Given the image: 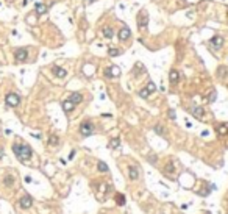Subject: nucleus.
<instances>
[{"label": "nucleus", "instance_id": "nucleus-31", "mask_svg": "<svg viewBox=\"0 0 228 214\" xmlns=\"http://www.w3.org/2000/svg\"><path fill=\"white\" fill-rule=\"evenodd\" d=\"M3 155H5V152H3V149H0V158H2Z\"/></svg>", "mask_w": 228, "mask_h": 214}, {"label": "nucleus", "instance_id": "nucleus-2", "mask_svg": "<svg viewBox=\"0 0 228 214\" xmlns=\"http://www.w3.org/2000/svg\"><path fill=\"white\" fill-rule=\"evenodd\" d=\"M80 133L85 136V137H88V136H91L92 133H94V125L89 120H86V122H83L81 125H80Z\"/></svg>", "mask_w": 228, "mask_h": 214}, {"label": "nucleus", "instance_id": "nucleus-9", "mask_svg": "<svg viewBox=\"0 0 228 214\" xmlns=\"http://www.w3.org/2000/svg\"><path fill=\"white\" fill-rule=\"evenodd\" d=\"M130 34H131V31H130L128 27H122L120 31L117 33V38H119L120 41H127V39L130 38Z\"/></svg>", "mask_w": 228, "mask_h": 214}, {"label": "nucleus", "instance_id": "nucleus-11", "mask_svg": "<svg viewBox=\"0 0 228 214\" xmlns=\"http://www.w3.org/2000/svg\"><path fill=\"white\" fill-rule=\"evenodd\" d=\"M209 44H211L212 47H217V49H219V47H222V45H224V38H222V36H219V34H217V36L211 38Z\"/></svg>", "mask_w": 228, "mask_h": 214}, {"label": "nucleus", "instance_id": "nucleus-5", "mask_svg": "<svg viewBox=\"0 0 228 214\" xmlns=\"http://www.w3.org/2000/svg\"><path fill=\"white\" fill-rule=\"evenodd\" d=\"M147 22H149V16H147V11H141L137 14V27L139 30H144L147 27Z\"/></svg>", "mask_w": 228, "mask_h": 214}, {"label": "nucleus", "instance_id": "nucleus-18", "mask_svg": "<svg viewBox=\"0 0 228 214\" xmlns=\"http://www.w3.org/2000/svg\"><path fill=\"white\" fill-rule=\"evenodd\" d=\"M102 33H103V36H105L106 39H111L114 36V31H113L111 27H105V28L102 30Z\"/></svg>", "mask_w": 228, "mask_h": 214}, {"label": "nucleus", "instance_id": "nucleus-7", "mask_svg": "<svg viewBox=\"0 0 228 214\" xmlns=\"http://www.w3.org/2000/svg\"><path fill=\"white\" fill-rule=\"evenodd\" d=\"M14 56L19 63H24V61H27V58H28V50L27 49H17L14 52Z\"/></svg>", "mask_w": 228, "mask_h": 214}, {"label": "nucleus", "instance_id": "nucleus-29", "mask_svg": "<svg viewBox=\"0 0 228 214\" xmlns=\"http://www.w3.org/2000/svg\"><path fill=\"white\" fill-rule=\"evenodd\" d=\"M169 117L172 120H175V111H174V109H169Z\"/></svg>", "mask_w": 228, "mask_h": 214}, {"label": "nucleus", "instance_id": "nucleus-4", "mask_svg": "<svg viewBox=\"0 0 228 214\" xmlns=\"http://www.w3.org/2000/svg\"><path fill=\"white\" fill-rule=\"evenodd\" d=\"M155 89H156L155 83H153V81H149V83H147V86L144 88V89H141V91H139V97H142V99H147L149 95H150L152 92L155 91Z\"/></svg>", "mask_w": 228, "mask_h": 214}, {"label": "nucleus", "instance_id": "nucleus-16", "mask_svg": "<svg viewBox=\"0 0 228 214\" xmlns=\"http://www.w3.org/2000/svg\"><path fill=\"white\" fill-rule=\"evenodd\" d=\"M216 132L220 134V136H224L228 133V123H219V125L216 127Z\"/></svg>", "mask_w": 228, "mask_h": 214}, {"label": "nucleus", "instance_id": "nucleus-21", "mask_svg": "<svg viewBox=\"0 0 228 214\" xmlns=\"http://www.w3.org/2000/svg\"><path fill=\"white\" fill-rule=\"evenodd\" d=\"M108 55H109V56H117V55H120V50L116 49V47H109V49H108Z\"/></svg>", "mask_w": 228, "mask_h": 214}, {"label": "nucleus", "instance_id": "nucleus-1", "mask_svg": "<svg viewBox=\"0 0 228 214\" xmlns=\"http://www.w3.org/2000/svg\"><path fill=\"white\" fill-rule=\"evenodd\" d=\"M13 152H14V155L20 161H28L33 155L30 146H27V144H14L13 146Z\"/></svg>", "mask_w": 228, "mask_h": 214}, {"label": "nucleus", "instance_id": "nucleus-15", "mask_svg": "<svg viewBox=\"0 0 228 214\" xmlns=\"http://www.w3.org/2000/svg\"><path fill=\"white\" fill-rule=\"evenodd\" d=\"M169 80H170V83H178V80H180V72L178 71H175V69H172L170 71V74H169Z\"/></svg>", "mask_w": 228, "mask_h": 214}, {"label": "nucleus", "instance_id": "nucleus-12", "mask_svg": "<svg viewBox=\"0 0 228 214\" xmlns=\"http://www.w3.org/2000/svg\"><path fill=\"white\" fill-rule=\"evenodd\" d=\"M128 177L131 180H137V177H139V170H137L136 166H130L128 167Z\"/></svg>", "mask_w": 228, "mask_h": 214}, {"label": "nucleus", "instance_id": "nucleus-24", "mask_svg": "<svg viewBox=\"0 0 228 214\" xmlns=\"http://www.w3.org/2000/svg\"><path fill=\"white\" fill-rule=\"evenodd\" d=\"M97 167H99V170H100V172H108V166H106L105 163H103V161H99Z\"/></svg>", "mask_w": 228, "mask_h": 214}, {"label": "nucleus", "instance_id": "nucleus-27", "mask_svg": "<svg viewBox=\"0 0 228 214\" xmlns=\"http://www.w3.org/2000/svg\"><path fill=\"white\" fill-rule=\"evenodd\" d=\"M155 132L160 134V136H164V128L161 125H155Z\"/></svg>", "mask_w": 228, "mask_h": 214}, {"label": "nucleus", "instance_id": "nucleus-6", "mask_svg": "<svg viewBox=\"0 0 228 214\" xmlns=\"http://www.w3.org/2000/svg\"><path fill=\"white\" fill-rule=\"evenodd\" d=\"M119 75H120V69L117 66H111V67L105 69V77L106 78H114V77H119Z\"/></svg>", "mask_w": 228, "mask_h": 214}, {"label": "nucleus", "instance_id": "nucleus-30", "mask_svg": "<svg viewBox=\"0 0 228 214\" xmlns=\"http://www.w3.org/2000/svg\"><path fill=\"white\" fill-rule=\"evenodd\" d=\"M95 2V0H85V5L86 6H89V5H91V3H94Z\"/></svg>", "mask_w": 228, "mask_h": 214}, {"label": "nucleus", "instance_id": "nucleus-23", "mask_svg": "<svg viewBox=\"0 0 228 214\" xmlns=\"http://www.w3.org/2000/svg\"><path fill=\"white\" fill-rule=\"evenodd\" d=\"M116 202L119 203L120 206H123V205H125V197H123L122 194H117V195H116Z\"/></svg>", "mask_w": 228, "mask_h": 214}, {"label": "nucleus", "instance_id": "nucleus-8", "mask_svg": "<svg viewBox=\"0 0 228 214\" xmlns=\"http://www.w3.org/2000/svg\"><path fill=\"white\" fill-rule=\"evenodd\" d=\"M31 205H33V198L30 195H24L22 198L19 200V206H20V208H24V210H28Z\"/></svg>", "mask_w": 228, "mask_h": 214}, {"label": "nucleus", "instance_id": "nucleus-25", "mask_svg": "<svg viewBox=\"0 0 228 214\" xmlns=\"http://www.w3.org/2000/svg\"><path fill=\"white\" fill-rule=\"evenodd\" d=\"M13 183H14V178L10 177V175H6V177H5V184H6V186H13Z\"/></svg>", "mask_w": 228, "mask_h": 214}, {"label": "nucleus", "instance_id": "nucleus-3", "mask_svg": "<svg viewBox=\"0 0 228 214\" xmlns=\"http://www.w3.org/2000/svg\"><path fill=\"white\" fill-rule=\"evenodd\" d=\"M5 103H6V106H17L20 103V97L14 92H10V94H6V97H5Z\"/></svg>", "mask_w": 228, "mask_h": 214}, {"label": "nucleus", "instance_id": "nucleus-10", "mask_svg": "<svg viewBox=\"0 0 228 214\" xmlns=\"http://www.w3.org/2000/svg\"><path fill=\"white\" fill-rule=\"evenodd\" d=\"M189 111L192 113V116H195L197 119H202L203 117V114H205V109L202 108V106H192Z\"/></svg>", "mask_w": 228, "mask_h": 214}, {"label": "nucleus", "instance_id": "nucleus-26", "mask_svg": "<svg viewBox=\"0 0 228 214\" xmlns=\"http://www.w3.org/2000/svg\"><path fill=\"white\" fill-rule=\"evenodd\" d=\"M217 71H219V72H217V74H219V77H222V78H224L225 75H227V67H224V66H222V67H219Z\"/></svg>", "mask_w": 228, "mask_h": 214}, {"label": "nucleus", "instance_id": "nucleus-22", "mask_svg": "<svg viewBox=\"0 0 228 214\" xmlns=\"http://www.w3.org/2000/svg\"><path fill=\"white\" fill-rule=\"evenodd\" d=\"M58 142H59V139H58V136H55V134H52V136L49 137V144H50V146H58Z\"/></svg>", "mask_w": 228, "mask_h": 214}, {"label": "nucleus", "instance_id": "nucleus-20", "mask_svg": "<svg viewBox=\"0 0 228 214\" xmlns=\"http://www.w3.org/2000/svg\"><path fill=\"white\" fill-rule=\"evenodd\" d=\"M119 146H120V139H119V137H114V139H111V141H109V144H108L109 149H117Z\"/></svg>", "mask_w": 228, "mask_h": 214}, {"label": "nucleus", "instance_id": "nucleus-19", "mask_svg": "<svg viewBox=\"0 0 228 214\" xmlns=\"http://www.w3.org/2000/svg\"><path fill=\"white\" fill-rule=\"evenodd\" d=\"M36 13L41 16V14H45L47 13V5L44 3H36Z\"/></svg>", "mask_w": 228, "mask_h": 214}, {"label": "nucleus", "instance_id": "nucleus-14", "mask_svg": "<svg viewBox=\"0 0 228 214\" xmlns=\"http://www.w3.org/2000/svg\"><path fill=\"white\" fill-rule=\"evenodd\" d=\"M69 100L74 102L75 105H78V103L83 102V95H81L80 92H72V94H71V97H69Z\"/></svg>", "mask_w": 228, "mask_h": 214}, {"label": "nucleus", "instance_id": "nucleus-13", "mask_svg": "<svg viewBox=\"0 0 228 214\" xmlns=\"http://www.w3.org/2000/svg\"><path fill=\"white\" fill-rule=\"evenodd\" d=\"M53 74L56 75L58 78H64L66 75H67V71H66V69H63V67H58V66H55V67H53Z\"/></svg>", "mask_w": 228, "mask_h": 214}, {"label": "nucleus", "instance_id": "nucleus-28", "mask_svg": "<svg viewBox=\"0 0 228 214\" xmlns=\"http://www.w3.org/2000/svg\"><path fill=\"white\" fill-rule=\"evenodd\" d=\"M216 95H217V94H216V91H212V92H211V95H209V99H208V102H214V100H216Z\"/></svg>", "mask_w": 228, "mask_h": 214}, {"label": "nucleus", "instance_id": "nucleus-17", "mask_svg": "<svg viewBox=\"0 0 228 214\" xmlns=\"http://www.w3.org/2000/svg\"><path fill=\"white\" fill-rule=\"evenodd\" d=\"M74 108H75V103H74V102H71L69 99L63 102V109H64L66 113H71V111H72Z\"/></svg>", "mask_w": 228, "mask_h": 214}]
</instances>
